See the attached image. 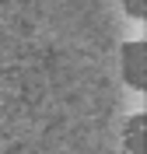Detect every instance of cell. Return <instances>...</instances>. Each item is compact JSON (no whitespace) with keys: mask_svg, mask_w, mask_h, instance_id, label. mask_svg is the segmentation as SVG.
Segmentation results:
<instances>
[{"mask_svg":"<svg viewBox=\"0 0 147 154\" xmlns=\"http://www.w3.org/2000/svg\"><path fill=\"white\" fill-rule=\"evenodd\" d=\"M123 140H126V154H147V116L144 112H133L130 116L126 130H123Z\"/></svg>","mask_w":147,"mask_h":154,"instance_id":"7a4b0ae2","label":"cell"},{"mask_svg":"<svg viewBox=\"0 0 147 154\" xmlns=\"http://www.w3.org/2000/svg\"><path fill=\"white\" fill-rule=\"evenodd\" d=\"M123 11H126L130 18L144 21V18H147V0H123Z\"/></svg>","mask_w":147,"mask_h":154,"instance_id":"3957f363","label":"cell"},{"mask_svg":"<svg viewBox=\"0 0 147 154\" xmlns=\"http://www.w3.org/2000/svg\"><path fill=\"white\" fill-rule=\"evenodd\" d=\"M123 77L133 91H147V46L144 42H126L123 46Z\"/></svg>","mask_w":147,"mask_h":154,"instance_id":"6da1fadb","label":"cell"}]
</instances>
